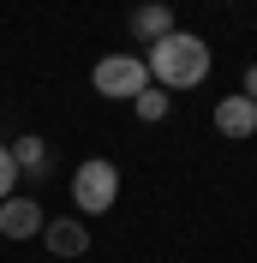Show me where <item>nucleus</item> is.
Here are the masks:
<instances>
[{"mask_svg":"<svg viewBox=\"0 0 257 263\" xmlns=\"http://www.w3.org/2000/svg\"><path fill=\"white\" fill-rule=\"evenodd\" d=\"M90 84H96V96H108V102H132L138 90H150V66L138 60V54H102V60L90 66Z\"/></svg>","mask_w":257,"mask_h":263,"instance_id":"obj_2","label":"nucleus"},{"mask_svg":"<svg viewBox=\"0 0 257 263\" xmlns=\"http://www.w3.org/2000/svg\"><path fill=\"white\" fill-rule=\"evenodd\" d=\"M132 108H138V120H168V90H161V84H150V90H138V96H132Z\"/></svg>","mask_w":257,"mask_h":263,"instance_id":"obj_9","label":"nucleus"},{"mask_svg":"<svg viewBox=\"0 0 257 263\" xmlns=\"http://www.w3.org/2000/svg\"><path fill=\"white\" fill-rule=\"evenodd\" d=\"M42 239H48V251L54 257H84L90 251V233H84V221H42Z\"/></svg>","mask_w":257,"mask_h":263,"instance_id":"obj_7","label":"nucleus"},{"mask_svg":"<svg viewBox=\"0 0 257 263\" xmlns=\"http://www.w3.org/2000/svg\"><path fill=\"white\" fill-rule=\"evenodd\" d=\"M12 180H18V162H12V149L0 144V203L12 197Z\"/></svg>","mask_w":257,"mask_h":263,"instance_id":"obj_10","label":"nucleus"},{"mask_svg":"<svg viewBox=\"0 0 257 263\" xmlns=\"http://www.w3.org/2000/svg\"><path fill=\"white\" fill-rule=\"evenodd\" d=\"M215 132L222 138H251L257 132V102L251 96H222L215 102Z\"/></svg>","mask_w":257,"mask_h":263,"instance_id":"obj_5","label":"nucleus"},{"mask_svg":"<svg viewBox=\"0 0 257 263\" xmlns=\"http://www.w3.org/2000/svg\"><path fill=\"white\" fill-rule=\"evenodd\" d=\"M0 233L6 239H36L42 233V203L36 197H6L0 203Z\"/></svg>","mask_w":257,"mask_h":263,"instance_id":"obj_4","label":"nucleus"},{"mask_svg":"<svg viewBox=\"0 0 257 263\" xmlns=\"http://www.w3.org/2000/svg\"><path fill=\"white\" fill-rule=\"evenodd\" d=\"M12 162L24 167V174H42V167H48V144H42L36 132H24V138L12 144Z\"/></svg>","mask_w":257,"mask_h":263,"instance_id":"obj_8","label":"nucleus"},{"mask_svg":"<svg viewBox=\"0 0 257 263\" xmlns=\"http://www.w3.org/2000/svg\"><path fill=\"white\" fill-rule=\"evenodd\" d=\"M126 24H132V36H138V42H150V48H156L161 36H174V6H161V0H144V6L126 18Z\"/></svg>","mask_w":257,"mask_h":263,"instance_id":"obj_6","label":"nucleus"},{"mask_svg":"<svg viewBox=\"0 0 257 263\" xmlns=\"http://www.w3.org/2000/svg\"><path fill=\"white\" fill-rule=\"evenodd\" d=\"M150 84H161V90H197V84L209 78V42L204 36H161L156 48H150Z\"/></svg>","mask_w":257,"mask_h":263,"instance_id":"obj_1","label":"nucleus"},{"mask_svg":"<svg viewBox=\"0 0 257 263\" xmlns=\"http://www.w3.org/2000/svg\"><path fill=\"white\" fill-rule=\"evenodd\" d=\"M114 197H120V167L108 162V156H90V162H78V174H72V203L90 215L114 210Z\"/></svg>","mask_w":257,"mask_h":263,"instance_id":"obj_3","label":"nucleus"},{"mask_svg":"<svg viewBox=\"0 0 257 263\" xmlns=\"http://www.w3.org/2000/svg\"><path fill=\"white\" fill-rule=\"evenodd\" d=\"M240 96H251V102H257V66H245V90H240Z\"/></svg>","mask_w":257,"mask_h":263,"instance_id":"obj_11","label":"nucleus"}]
</instances>
